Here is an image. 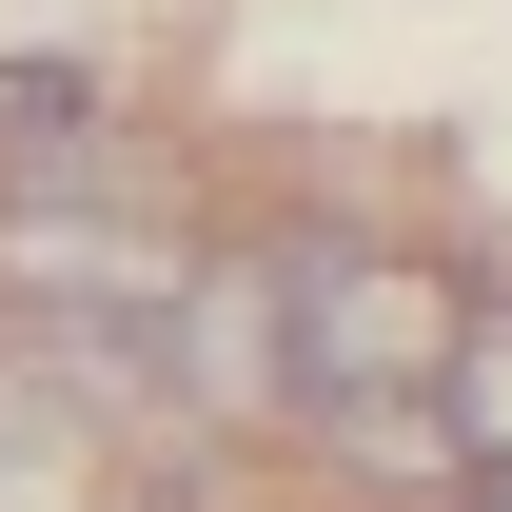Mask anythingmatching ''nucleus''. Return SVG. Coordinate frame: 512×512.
I'll use <instances>...</instances> for the list:
<instances>
[{
  "instance_id": "f257e3e1",
  "label": "nucleus",
  "mask_w": 512,
  "mask_h": 512,
  "mask_svg": "<svg viewBox=\"0 0 512 512\" xmlns=\"http://www.w3.org/2000/svg\"><path fill=\"white\" fill-rule=\"evenodd\" d=\"M178 256H197V237L158 217V158L0 178V335H158Z\"/></svg>"
},
{
  "instance_id": "f03ea898",
  "label": "nucleus",
  "mask_w": 512,
  "mask_h": 512,
  "mask_svg": "<svg viewBox=\"0 0 512 512\" xmlns=\"http://www.w3.org/2000/svg\"><path fill=\"white\" fill-rule=\"evenodd\" d=\"M276 316H296V414L473 375V296L434 256H394V237H276Z\"/></svg>"
},
{
  "instance_id": "7ed1b4c3",
  "label": "nucleus",
  "mask_w": 512,
  "mask_h": 512,
  "mask_svg": "<svg viewBox=\"0 0 512 512\" xmlns=\"http://www.w3.org/2000/svg\"><path fill=\"white\" fill-rule=\"evenodd\" d=\"M158 394H178V434H197V453L296 434V316H276V237L178 256V296H158Z\"/></svg>"
},
{
  "instance_id": "20e7f679",
  "label": "nucleus",
  "mask_w": 512,
  "mask_h": 512,
  "mask_svg": "<svg viewBox=\"0 0 512 512\" xmlns=\"http://www.w3.org/2000/svg\"><path fill=\"white\" fill-rule=\"evenodd\" d=\"M296 434H316V473H355V493H394V512H453V473H473V414H453V394H335Z\"/></svg>"
},
{
  "instance_id": "39448f33",
  "label": "nucleus",
  "mask_w": 512,
  "mask_h": 512,
  "mask_svg": "<svg viewBox=\"0 0 512 512\" xmlns=\"http://www.w3.org/2000/svg\"><path fill=\"white\" fill-rule=\"evenodd\" d=\"M0 512H99V453H79V414L20 355H0Z\"/></svg>"
},
{
  "instance_id": "423d86ee",
  "label": "nucleus",
  "mask_w": 512,
  "mask_h": 512,
  "mask_svg": "<svg viewBox=\"0 0 512 512\" xmlns=\"http://www.w3.org/2000/svg\"><path fill=\"white\" fill-rule=\"evenodd\" d=\"M453 512H512V473H493V453H473V473H453Z\"/></svg>"
},
{
  "instance_id": "0eeeda50",
  "label": "nucleus",
  "mask_w": 512,
  "mask_h": 512,
  "mask_svg": "<svg viewBox=\"0 0 512 512\" xmlns=\"http://www.w3.org/2000/svg\"><path fill=\"white\" fill-rule=\"evenodd\" d=\"M119 512H197V493H119Z\"/></svg>"
}]
</instances>
